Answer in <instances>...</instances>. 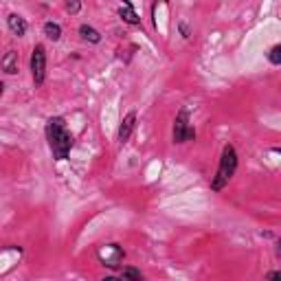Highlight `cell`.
Segmentation results:
<instances>
[{
	"instance_id": "5bb4252c",
	"label": "cell",
	"mask_w": 281,
	"mask_h": 281,
	"mask_svg": "<svg viewBox=\"0 0 281 281\" xmlns=\"http://www.w3.org/2000/svg\"><path fill=\"white\" fill-rule=\"evenodd\" d=\"M178 31H180V35H183V40H189V37H191V26L187 24L185 20L178 22Z\"/></svg>"
},
{
	"instance_id": "3957f363",
	"label": "cell",
	"mask_w": 281,
	"mask_h": 281,
	"mask_svg": "<svg viewBox=\"0 0 281 281\" xmlns=\"http://www.w3.org/2000/svg\"><path fill=\"white\" fill-rule=\"evenodd\" d=\"M172 141L176 143V145H183V143L196 141V130L191 128V123H189V110H187V108H180L178 114H176L174 130H172Z\"/></svg>"
},
{
	"instance_id": "9c48e42d",
	"label": "cell",
	"mask_w": 281,
	"mask_h": 281,
	"mask_svg": "<svg viewBox=\"0 0 281 281\" xmlns=\"http://www.w3.org/2000/svg\"><path fill=\"white\" fill-rule=\"evenodd\" d=\"M119 18L125 22V24H130V26H139L141 24V18H139V13H136V9H134V4L130 2V0H125L123 4L119 7Z\"/></svg>"
},
{
	"instance_id": "ba28073f",
	"label": "cell",
	"mask_w": 281,
	"mask_h": 281,
	"mask_svg": "<svg viewBox=\"0 0 281 281\" xmlns=\"http://www.w3.org/2000/svg\"><path fill=\"white\" fill-rule=\"evenodd\" d=\"M7 26L15 37H24L26 31H29V24H26V20L22 18L20 13H9L7 15Z\"/></svg>"
},
{
	"instance_id": "9a60e30c",
	"label": "cell",
	"mask_w": 281,
	"mask_h": 281,
	"mask_svg": "<svg viewBox=\"0 0 281 281\" xmlns=\"http://www.w3.org/2000/svg\"><path fill=\"white\" fill-rule=\"evenodd\" d=\"M64 9L68 11L70 15H75V13H79V11H81V2H77V0H73V2H66Z\"/></svg>"
},
{
	"instance_id": "7c38bea8",
	"label": "cell",
	"mask_w": 281,
	"mask_h": 281,
	"mask_svg": "<svg viewBox=\"0 0 281 281\" xmlns=\"http://www.w3.org/2000/svg\"><path fill=\"white\" fill-rule=\"evenodd\" d=\"M119 281H145V275L134 266H125L123 271L119 273Z\"/></svg>"
},
{
	"instance_id": "e0dca14e",
	"label": "cell",
	"mask_w": 281,
	"mask_h": 281,
	"mask_svg": "<svg viewBox=\"0 0 281 281\" xmlns=\"http://www.w3.org/2000/svg\"><path fill=\"white\" fill-rule=\"evenodd\" d=\"M2 92H4V84H2V81H0V95H2Z\"/></svg>"
},
{
	"instance_id": "4fadbf2b",
	"label": "cell",
	"mask_w": 281,
	"mask_h": 281,
	"mask_svg": "<svg viewBox=\"0 0 281 281\" xmlns=\"http://www.w3.org/2000/svg\"><path fill=\"white\" fill-rule=\"evenodd\" d=\"M268 62H271L273 66L281 64V44H275L271 51H268Z\"/></svg>"
},
{
	"instance_id": "277c9868",
	"label": "cell",
	"mask_w": 281,
	"mask_h": 281,
	"mask_svg": "<svg viewBox=\"0 0 281 281\" xmlns=\"http://www.w3.org/2000/svg\"><path fill=\"white\" fill-rule=\"evenodd\" d=\"M31 77H33V86L40 88L46 81V48L42 44H35L31 51Z\"/></svg>"
},
{
	"instance_id": "5b68a950",
	"label": "cell",
	"mask_w": 281,
	"mask_h": 281,
	"mask_svg": "<svg viewBox=\"0 0 281 281\" xmlns=\"http://www.w3.org/2000/svg\"><path fill=\"white\" fill-rule=\"evenodd\" d=\"M97 260L101 262V266L110 268V271H119L121 268V262L125 260V251L121 249L119 244H103L101 249L97 251Z\"/></svg>"
},
{
	"instance_id": "8fae6325",
	"label": "cell",
	"mask_w": 281,
	"mask_h": 281,
	"mask_svg": "<svg viewBox=\"0 0 281 281\" xmlns=\"http://www.w3.org/2000/svg\"><path fill=\"white\" fill-rule=\"evenodd\" d=\"M42 31H44V35H46L48 40H53V42L62 40V26H59L57 22L46 20V22H44V26H42Z\"/></svg>"
},
{
	"instance_id": "52a82bcc",
	"label": "cell",
	"mask_w": 281,
	"mask_h": 281,
	"mask_svg": "<svg viewBox=\"0 0 281 281\" xmlns=\"http://www.w3.org/2000/svg\"><path fill=\"white\" fill-rule=\"evenodd\" d=\"M0 70H2L4 75H18L20 70V57L15 51H7L0 57Z\"/></svg>"
},
{
	"instance_id": "6da1fadb",
	"label": "cell",
	"mask_w": 281,
	"mask_h": 281,
	"mask_svg": "<svg viewBox=\"0 0 281 281\" xmlns=\"http://www.w3.org/2000/svg\"><path fill=\"white\" fill-rule=\"evenodd\" d=\"M44 134H46L55 161H66L73 150V134L66 128L64 117H48L46 125H44Z\"/></svg>"
},
{
	"instance_id": "2e32d148",
	"label": "cell",
	"mask_w": 281,
	"mask_h": 281,
	"mask_svg": "<svg viewBox=\"0 0 281 281\" xmlns=\"http://www.w3.org/2000/svg\"><path fill=\"white\" fill-rule=\"evenodd\" d=\"M266 279L268 281H281V273L279 271H271V273L266 275Z\"/></svg>"
},
{
	"instance_id": "7a4b0ae2",
	"label": "cell",
	"mask_w": 281,
	"mask_h": 281,
	"mask_svg": "<svg viewBox=\"0 0 281 281\" xmlns=\"http://www.w3.org/2000/svg\"><path fill=\"white\" fill-rule=\"evenodd\" d=\"M238 165H240L238 150H235L231 143H227V145L222 147V156H220L216 176L211 178V191H222L224 187L231 183V178L235 176V172H238Z\"/></svg>"
},
{
	"instance_id": "30bf717a",
	"label": "cell",
	"mask_w": 281,
	"mask_h": 281,
	"mask_svg": "<svg viewBox=\"0 0 281 281\" xmlns=\"http://www.w3.org/2000/svg\"><path fill=\"white\" fill-rule=\"evenodd\" d=\"M77 31H79L81 40L88 42V44H99V42H101V33H99L95 26L86 24V22H84V24H79V29H77Z\"/></svg>"
},
{
	"instance_id": "8992f818",
	"label": "cell",
	"mask_w": 281,
	"mask_h": 281,
	"mask_svg": "<svg viewBox=\"0 0 281 281\" xmlns=\"http://www.w3.org/2000/svg\"><path fill=\"white\" fill-rule=\"evenodd\" d=\"M134 125H136V110H130L128 114L123 117L119 125V132H117V141L119 143H125L132 136V132H134Z\"/></svg>"
}]
</instances>
